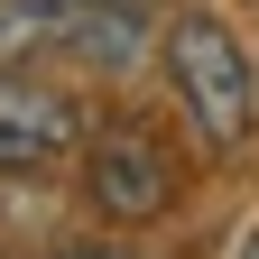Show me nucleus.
Returning a JSON list of instances; mask_svg holds the SVG:
<instances>
[{
  "label": "nucleus",
  "mask_w": 259,
  "mask_h": 259,
  "mask_svg": "<svg viewBox=\"0 0 259 259\" xmlns=\"http://www.w3.org/2000/svg\"><path fill=\"white\" fill-rule=\"evenodd\" d=\"M157 56H167V83H176V111L194 120V139L213 157H232L259 130V65H250V47L213 10H176Z\"/></svg>",
  "instance_id": "f257e3e1"
},
{
  "label": "nucleus",
  "mask_w": 259,
  "mask_h": 259,
  "mask_svg": "<svg viewBox=\"0 0 259 259\" xmlns=\"http://www.w3.org/2000/svg\"><path fill=\"white\" fill-rule=\"evenodd\" d=\"M83 194H93V213L102 222H157L176 204V157L167 139H157L148 120H93L83 130Z\"/></svg>",
  "instance_id": "f03ea898"
},
{
  "label": "nucleus",
  "mask_w": 259,
  "mask_h": 259,
  "mask_svg": "<svg viewBox=\"0 0 259 259\" xmlns=\"http://www.w3.org/2000/svg\"><path fill=\"white\" fill-rule=\"evenodd\" d=\"M83 148V102L28 65H0V176H47Z\"/></svg>",
  "instance_id": "7ed1b4c3"
},
{
  "label": "nucleus",
  "mask_w": 259,
  "mask_h": 259,
  "mask_svg": "<svg viewBox=\"0 0 259 259\" xmlns=\"http://www.w3.org/2000/svg\"><path fill=\"white\" fill-rule=\"evenodd\" d=\"M56 259H139V250H120V241H83V250H56Z\"/></svg>",
  "instance_id": "20e7f679"
},
{
  "label": "nucleus",
  "mask_w": 259,
  "mask_h": 259,
  "mask_svg": "<svg viewBox=\"0 0 259 259\" xmlns=\"http://www.w3.org/2000/svg\"><path fill=\"white\" fill-rule=\"evenodd\" d=\"M222 259H259V222H250V232H241L232 250H222Z\"/></svg>",
  "instance_id": "39448f33"
},
{
  "label": "nucleus",
  "mask_w": 259,
  "mask_h": 259,
  "mask_svg": "<svg viewBox=\"0 0 259 259\" xmlns=\"http://www.w3.org/2000/svg\"><path fill=\"white\" fill-rule=\"evenodd\" d=\"M111 10H148V0H111Z\"/></svg>",
  "instance_id": "423d86ee"
}]
</instances>
